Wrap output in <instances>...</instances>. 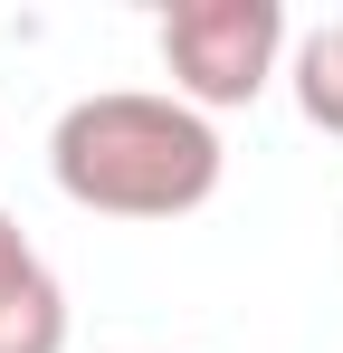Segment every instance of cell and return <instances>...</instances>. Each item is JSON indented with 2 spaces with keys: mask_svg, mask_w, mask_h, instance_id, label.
Returning a JSON list of instances; mask_svg holds the SVG:
<instances>
[{
  "mask_svg": "<svg viewBox=\"0 0 343 353\" xmlns=\"http://www.w3.org/2000/svg\"><path fill=\"white\" fill-rule=\"evenodd\" d=\"M286 48L277 0H172L163 10V67L200 105H248Z\"/></svg>",
  "mask_w": 343,
  "mask_h": 353,
  "instance_id": "cell-2",
  "label": "cell"
},
{
  "mask_svg": "<svg viewBox=\"0 0 343 353\" xmlns=\"http://www.w3.org/2000/svg\"><path fill=\"white\" fill-rule=\"evenodd\" d=\"M295 105H305V124L343 134V19H324V29L295 48Z\"/></svg>",
  "mask_w": 343,
  "mask_h": 353,
  "instance_id": "cell-4",
  "label": "cell"
},
{
  "mask_svg": "<svg viewBox=\"0 0 343 353\" xmlns=\"http://www.w3.org/2000/svg\"><path fill=\"white\" fill-rule=\"evenodd\" d=\"M0 353H67V296L10 220H0Z\"/></svg>",
  "mask_w": 343,
  "mask_h": 353,
  "instance_id": "cell-3",
  "label": "cell"
},
{
  "mask_svg": "<svg viewBox=\"0 0 343 353\" xmlns=\"http://www.w3.org/2000/svg\"><path fill=\"white\" fill-rule=\"evenodd\" d=\"M57 191L76 210H105V220H181L220 191V134L172 105V96H76L57 115Z\"/></svg>",
  "mask_w": 343,
  "mask_h": 353,
  "instance_id": "cell-1",
  "label": "cell"
}]
</instances>
